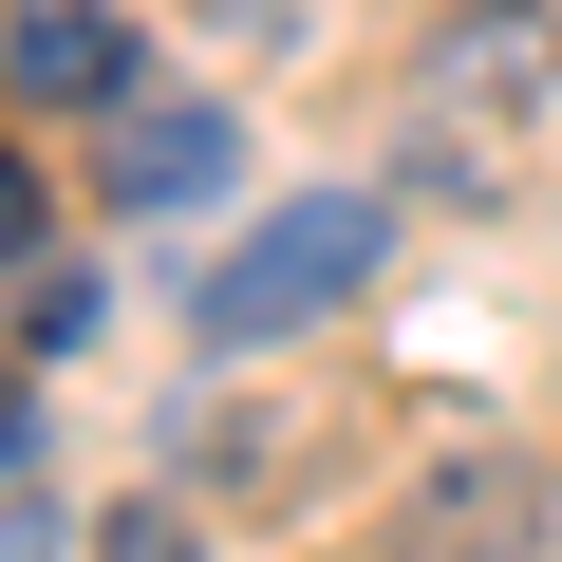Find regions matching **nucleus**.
Wrapping results in <instances>:
<instances>
[{
  "label": "nucleus",
  "instance_id": "f257e3e1",
  "mask_svg": "<svg viewBox=\"0 0 562 562\" xmlns=\"http://www.w3.org/2000/svg\"><path fill=\"white\" fill-rule=\"evenodd\" d=\"M357 281H375V188H301V206H262L206 281H188V338H301V319H338L357 301Z\"/></svg>",
  "mask_w": 562,
  "mask_h": 562
},
{
  "label": "nucleus",
  "instance_id": "f03ea898",
  "mask_svg": "<svg viewBox=\"0 0 562 562\" xmlns=\"http://www.w3.org/2000/svg\"><path fill=\"white\" fill-rule=\"evenodd\" d=\"M562 94V0H450L413 38V113L431 132H525Z\"/></svg>",
  "mask_w": 562,
  "mask_h": 562
},
{
  "label": "nucleus",
  "instance_id": "9d476101",
  "mask_svg": "<svg viewBox=\"0 0 562 562\" xmlns=\"http://www.w3.org/2000/svg\"><path fill=\"white\" fill-rule=\"evenodd\" d=\"M206 20H225V38H281V0H206Z\"/></svg>",
  "mask_w": 562,
  "mask_h": 562
},
{
  "label": "nucleus",
  "instance_id": "20e7f679",
  "mask_svg": "<svg viewBox=\"0 0 562 562\" xmlns=\"http://www.w3.org/2000/svg\"><path fill=\"white\" fill-rule=\"evenodd\" d=\"M132 20L113 0H20V20H0V94L20 113H132Z\"/></svg>",
  "mask_w": 562,
  "mask_h": 562
},
{
  "label": "nucleus",
  "instance_id": "39448f33",
  "mask_svg": "<svg viewBox=\"0 0 562 562\" xmlns=\"http://www.w3.org/2000/svg\"><path fill=\"white\" fill-rule=\"evenodd\" d=\"M225 169H244L225 113H132V132H113V206H206Z\"/></svg>",
  "mask_w": 562,
  "mask_h": 562
},
{
  "label": "nucleus",
  "instance_id": "423d86ee",
  "mask_svg": "<svg viewBox=\"0 0 562 562\" xmlns=\"http://www.w3.org/2000/svg\"><path fill=\"white\" fill-rule=\"evenodd\" d=\"M94 562H188V506H113V525H94Z\"/></svg>",
  "mask_w": 562,
  "mask_h": 562
},
{
  "label": "nucleus",
  "instance_id": "1a4fd4ad",
  "mask_svg": "<svg viewBox=\"0 0 562 562\" xmlns=\"http://www.w3.org/2000/svg\"><path fill=\"white\" fill-rule=\"evenodd\" d=\"M38 469V394H0V487H20Z\"/></svg>",
  "mask_w": 562,
  "mask_h": 562
},
{
  "label": "nucleus",
  "instance_id": "6e6552de",
  "mask_svg": "<svg viewBox=\"0 0 562 562\" xmlns=\"http://www.w3.org/2000/svg\"><path fill=\"white\" fill-rule=\"evenodd\" d=\"M0 562H57V506H38V469L0 487Z\"/></svg>",
  "mask_w": 562,
  "mask_h": 562
},
{
  "label": "nucleus",
  "instance_id": "7ed1b4c3",
  "mask_svg": "<svg viewBox=\"0 0 562 562\" xmlns=\"http://www.w3.org/2000/svg\"><path fill=\"white\" fill-rule=\"evenodd\" d=\"M543 543V450L525 431H450L394 506V562H525Z\"/></svg>",
  "mask_w": 562,
  "mask_h": 562
},
{
  "label": "nucleus",
  "instance_id": "0eeeda50",
  "mask_svg": "<svg viewBox=\"0 0 562 562\" xmlns=\"http://www.w3.org/2000/svg\"><path fill=\"white\" fill-rule=\"evenodd\" d=\"M38 244H57V206H38V169H20V150H0V262H38Z\"/></svg>",
  "mask_w": 562,
  "mask_h": 562
}]
</instances>
